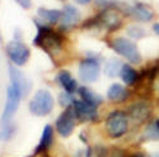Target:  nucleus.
<instances>
[{
  "label": "nucleus",
  "mask_w": 159,
  "mask_h": 157,
  "mask_svg": "<svg viewBox=\"0 0 159 157\" xmlns=\"http://www.w3.org/2000/svg\"><path fill=\"white\" fill-rule=\"evenodd\" d=\"M9 78L10 84L7 89V103L2 114V124L7 125L10 123L13 117L16 115L19 104L23 96L27 95L30 90V83L23 75L20 70L16 66L10 65L9 66Z\"/></svg>",
  "instance_id": "1"
},
{
  "label": "nucleus",
  "mask_w": 159,
  "mask_h": 157,
  "mask_svg": "<svg viewBox=\"0 0 159 157\" xmlns=\"http://www.w3.org/2000/svg\"><path fill=\"white\" fill-rule=\"evenodd\" d=\"M34 24L37 27V33L33 39V43L37 47L42 48L50 57L55 60L64 51L65 39H66L65 36L60 31L51 28L48 24L43 23L41 19L39 20L36 19Z\"/></svg>",
  "instance_id": "2"
},
{
  "label": "nucleus",
  "mask_w": 159,
  "mask_h": 157,
  "mask_svg": "<svg viewBox=\"0 0 159 157\" xmlns=\"http://www.w3.org/2000/svg\"><path fill=\"white\" fill-rule=\"evenodd\" d=\"M130 128V118L126 112L115 109L112 110L104 122V129L107 136L112 139L122 138Z\"/></svg>",
  "instance_id": "3"
},
{
  "label": "nucleus",
  "mask_w": 159,
  "mask_h": 157,
  "mask_svg": "<svg viewBox=\"0 0 159 157\" xmlns=\"http://www.w3.org/2000/svg\"><path fill=\"white\" fill-rule=\"evenodd\" d=\"M110 47L117 55H120L122 58H125L127 61V63H131V65L141 63L143 57L139 51V47L134 41H131V39H127L124 37L113 38L110 42Z\"/></svg>",
  "instance_id": "4"
},
{
  "label": "nucleus",
  "mask_w": 159,
  "mask_h": 157,
  "mask_svg": "<svg viewBox=\"0 0 159 157\" xmlns=\"http://www.w3.org/2000/svg\"><path fill=\"white\" fill-rule=\"evenodd\" d=\"M55 105V99L47 89H39L33 94L30 100L28 109L32 115L36 117H46L48 115Z\"/></svg>",
  "instance_id": "5"
},
{
  "label": "nucleus",
  "mask_w": 159,
  "mask_h": 157,
  "mask_svg": "<svg viewBox=\"0 0 159 157\" xmlns=\"http://www.w3.org/2000/svg\"><path fill=\"white\" fill-rule=\"evenodd\" d=\"M5 52L9 61L17 67L24 66L31 57V49L24 42L19 39H13L5 46Z\"/></svg>",
  "instance_id": "6"
},
{
  "label": "nucleus",
  "mask_w": 159,
  "mask_h": 157,
  "mask_svg": "<svg viewBox=\"0 0 159 157\" xmlns=\"http://www.w3.org/2000/svg\"><path fill=\"white\" fill-rule=\"evenodd\" d=\"M99 24L102 28H106L108 31H117L122 25V14L121 9L116 6V3L113 6H108L101 10V13L97 15Z\"/></svg>",
  "instance_id": "7"
},
{
  "label": "nucleus",
  "mask_w": 159,
  "mask_h": 157,
  "mask_svg": "<svg viewBox=\"0 0 159 157\" xmlns=\"http://www.w3.org/2000/svg\"><path fill=\"white\" fill-rule=\"evenodd\" d=\"M101 71H102L101 63L94 57H88V58L82 60L80 63H79V69H78L80 80L88 84L98 81L101 77Z\"/></svg>",
  "instance_id": "8"
},
{
  "label": "nucleus",
  "mask_w": 159,
  "mask_h": 157,
  "mask_svg": "<svg viewBox=\"0 0 159 157\" xmlns=\"http://www.w3.org/2000/svg\"><path fill=\"white\" fill-rule=\"evenodd\" d=\"M76 115L74 112L73 105L69 108H65V110L57 117L55 122V130L64 138H68L73 134L75 129V122H76Z\"/></svg>",
  "instance_id": "9"
},
{
  "label": "nucleus",
  "mask_w": 159,
  "mask_h": 157,
  "mask_svg": "<svg viewBox=\"0 0 159 157\" xmlns=\"http://www.w3.org/2000/svg\"><path fill=\"white\" fill-rule=\"evenodd\" d=\"M152 104L148 100L134 101L126 110L130 121L134 122L135 124H144L145 122H148L149 118L152 117Z\"/></svg>",
  "instance_id": "10"
},
{
  "label": "nucleus",
  "mask_w": 159,
  "mask_h": 157,
  "mask_svg": "<svg viewBox=\"0 0 159 157\" xmlns=\"http://www.w3.org/2000/svg\"><path fill=\"white\" fill-rule=\"evenodd\" d=\"M73 108L76 115V119L82 123H88V122H98L99 121V113L97 110V108L88 105L87 103H84L83 100H74L73 103Z\"/></svg>",
  "instance_id": "11"
},
{
  "label": "nucleus",
  "mask_w": 159,
  "mask_h": 157,
  "mask_svg": "<svg viewBox=\"0 0 159 157\" xmlns=\"http://www.w3.org/2000/svg\"><path fill=\"white\" fill-rule=\"evenodd\" d=\"M61 11H62V15H61V20H60V31L73 29L82 19L80 11L78 10V8H75L71 4H66Z\"/></svg>",
  "instance_id": "12"
},
{
  "label": "nucleus",
  "mask_w": 159,
  "mask_h": 157,
  "mask_svg": "<svg viewBox=\"0 0 159 157\" xmlns=\"http://www.w3.org/2000/svg\"><path fill=\"white\" fill-rule=\"evenodd\" d=\"M126 13L140 23H149L155 17L154 10L148 4L144 3H134L131 6H127Z\"/></svg>",
  "instance_id": "13"
},
{
  "label": "nucleus",
  "mask_w": 159,
  "mask_h": 157,
  "mask_svg": "<svg viewBox=\"0 0 159 157\" xmlns=\"http://www.w3.org/2000/svg\"><path fill=\"white\" fill-rule=\"evenodd\" d=\"M54 143V127L51 124H46L42 129V134L41 138H39V142L34 150L33 156H38V155H45L50 147Z\"/></svg>",
  "instance_id": "14"
},
{
  "label": "nucleus",
  "mask_w": 159,
  "mask_h": 157,
  "mask_svg": "<svg viewBox=\"0 0 159 157\" xmlns=\"http://www.w3.org/2000/svg\"><path fill=\"white\" fill-rule=\"evenodd\" d=\"M56 80H57L59 85L64 89L65 93H69L71 95L78 93V89H79L78 81L73 77V75L68 70H60L56 75Z\"/></svg>",
  "instance_id": "15"
},
{
  "label": "nucleus",
  "mask_w": 159,
  "mask_h": 157,
  "mask_svg": "<svg viewBox=\"0 0 159 157\" xmlns=\"http://www.w3.org/2000/svg\"><path fill=\"white\" fill-rule=\"evenodd\" d=\"M78 95H79V98H80V100H83L84 103L88 104V105L94 107V108H98L99 105H102V103H103V98L88 86H80L79 87L78 89Z\"/></svg>",
  "instance_id": "16"
},
{
  "label": "nucleus",
  "mask_w": 159,
  "mask_h": 157,
  "mask_svg": "<svg viewBox=\"0 0 159 157\" xmlns=\"http://www.w3.org/2000/svg\"><path fill=\"white\" fill-rule=\"evenodd\" d=\"M130 96L129 90L118 83H113L107 90V99L112 103H122Z\"/></svg>",
  "instance_id": "17"
},
{
  "label": "nucleus",
  "mask_w": 159,
  "mask_h": 157,
  "mask_svg": "<svg viewBox=\"0 0 159 157\" xmlns=\"http://www.w3.org/2000/svg\"><path fill=\"white\" fill-rule=\"evenodd\" d=\"M62 11L59 9H47V8H38L37 17L46 24H57L61 20Z\"/></svg>",
  "instance_id": "18"
},
{
  "label": "nucleus",
  "mask_w": 159,
  "mask_h": 157,
  "mask_svg": "<svg viewBox=\"0 0 159 157\" xmlns=\"http://www.w3.org/2000/svg\"><path fill=\"white\" fill-rule=\"evenodd\" d=\"M139 72L138 70H135V67L132 66L131 63H124L122 69L120 72V77L121 80L125 83V85L127 86H135L139 81Z\"/></svg>",
  "instance_id": "19"
},
{
  "label": "nucleus",
  "mask_w": 159,
  "mask_h": 157,
  "mask_svg": "<svg viewBox=\"0 0 159 157\" xmlns=\"http://www.w3.org/2000/svg\"><path fill=\"white\" fill-rule=\"evenodd\" d=\"M143 141L147 142L159 141V124L157 123V119L147 124L143 132Z\"/></svg>",
  "instance_id": "20"
},
{
  "label": "nucleus",
  "mask_w": 159,
  "mask_h": 157,
  "mask_svg": "<svg viewBox=\"0 0 159 157\" xmlns=\"http://www.w3.org/2000/svg\"><path fill=\"white\" fill-rule=\"evenodd\" d=\"M122 62L118 58H111L106 62L104 65V74L107 75L108 77H116L120 76L121 69H122Z\"/></svg>",
  "instance_id": "21"
},
{
  "label": "nucleus",
  "mask_w": 159,
  "mask_h": 157,
  "mask_svg": "<svg viewBox=\"0 0 159 157\" xmlns=\"http://www.w3.org/2000/svg\"><path fill=\"white\" fill-rule=\"evenodd\" d=\"M16 125L14 124H7V125H3V129L0 130V141H4V142H8L10 141L16 134Z\"/></svg>",
  "instance_id": "22"
},
{
  "label": "nucleus",
  "mask_w": 159,
  "mask_h": 157,
  "mask_svg": "<svg viewBox=\"0 0 159 157\" xmlns=\"http://www.w3.org/2000/svg\"><path fill=\"white\" fill-rule=\"evenodd\" d=\"M127 34L132 39H141L144 36H147V32L139 25H130V27H127Z\"/></svg>",
  "instance_id": "23"
},
{
  "label": "nucleus",
  "mask_w": 159,
  "mask_h": 157,
  "mask_svg": "<svg viewBox=\"0 0 159 157\" xmlns=\"http://www.w3.org/2000/svg\"><path fill=\"white\" fill-rule=\"evenodd\" d=\"M74 100H75V99L73 98V95L69 94V93H65V91H64V93H61L60 96H59V103H60L61 107H64V109L71 107L73 103H74Z\"/></svg>",
  "instance_id": "24"
},
{
  "label": "nucleus",
  "mask_w": 159,
  "mask_h": 157,
  "mask_svg": "<svg viewBox=\"0 0 159 157\" xmlns=\"http://www.w3.org/2000/svg\"><path fill=\"white\" fill-rule=\"evenodd\" d=\"M14 2L24 10H28L32 8V0H14Z\"/></svg>",
  "instance_id": "25"
},
{
  "label": "nucleus",
  "mask_w": 159,
  "mask_h": 157,
  "mask_svg": "<svg viewBox=\"0 0 159 157\" xmlns=\"http://www.w3.org/2000/svg\"><path fill=\"white\" fill-rule=\"evenodd\" d=\"M108 157H125V152H124L122 150L116 148V150H113V151L108 155Z\"/></svg>",
  "instance_id": "26"
},
{
  "label": "nucleus",
  "mask_w": 159,
  "mask_h": 157,
  "mask_svg": "<svg viewBox=\"0 0 159 157\" xmlns=\"http://www.w3.org/2000/svg\"><path fill=\"white\" fill-rule=\"evenodd\" d=\"M78 4H82V5H88L89 3H92L93 0H75Z\"/></svg>",
  "instance_id": "27"
},
{
  "label": "nucleus",
  "mask_w": 159,
  "mask_h": 157,
  "mask_svg": "<svg viewBox=\"0 0 159 157\" xmlns=\"http://www.w3.org/2000/svg\"><path fill=\"white\" fill-rule=\"evenodd\" d=\"M130 157H147V156H145V153H143V152H134Z\"/></svg>",
  "instance_id": "28"
},
{
  "label": "nucleus",
  "mask_w": 159,
  "mask_h": 157,
  "mask_svg": "<svg viewBox=\"0 0 159 157\" xmlns=\"http://www.w3.org/2000/svg\"><path fill=\"white\" fill-rule=\"evenodd\" d=\"M153 32L159 36V23H155V24L153 25Z\"/></svg>",
  "instance_id": "29"
},
{
  "label": "nucleus",
  "mask_w": 159,
  "mask_h": 157,
  "mask_svg": "<svg viewBox=\"0 0 159 157\" xmlns=\"http://www.w3.org/2000/svg\"><path fill=\"white\" fill-rule=\"evenodd\" d=\"M154 157H159V153H158V155H155V156H154Z\"/></svg>",
  "instance_id": "30"
},
{
  "label": "nucleus",
  "mask_w": 159,
  "mask_h": 157,
  "mask_svg": "<svg viewBox=\"0 0 159 157\" xmlns=\"http://www.w3.org/2000/svg\"><path fill=\"white\" fill-rule=\"evenodd\" d=\"M158 89H159V84H158Z\"/></svg>",
  "instance_id": "31"
}]
</instances>
